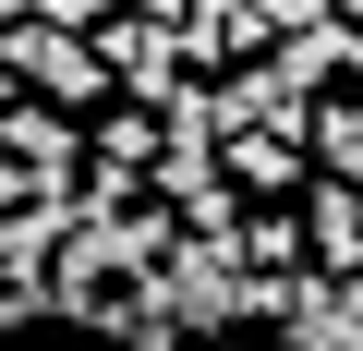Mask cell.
Returning a JSON list of instances; mask_svg holds the SVG:
<instances>
[{
  "mask_svg": "<svg viewBox=\"0 0 363 351\" xmlns=\"http://www.w3.org/2000/svg\"><path fill=\"white\" fill-rule=\"evenodd\" d=\"M0 73H13V97H37V109H61V121H97V109H109L97 37H61V25H13V37H0Z\"/></svg>",
  "mask_w": 363,
  "mask_h": 351,
  "instance_id": "obj_1",
  "label": "cell"
},
{
  "mask_svg": "<svg viewBox=\"0 0 363 351\" xmlns=\"http://www.w3.org/2000/svg\"><path fill=\"white\" fill-rule=\"evenodd\" d=\"M339 13H363V0H339Z\"/></svg>",
  "mask_w": 363,
  "mask_h": 351,
  "instance_id": "obj_3",
  "label": "cell"
},
{
  "mask_svg": "<svg viewBox=\"0 0 363 351\" xmlns=\"http://www.w3.org/2000/svg\"><path fill=\"white\" fill-rule=\"evenodd\" d=\"M218 182H242L255 206H279V194L303 182V145H279V133H230V145H218Z\"/></svg>",
  "mask_w": 363,
  "mask_h": 351,
  "instance_id": "obj_2",
  "label": "cell"
}]
</instances>
